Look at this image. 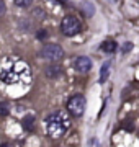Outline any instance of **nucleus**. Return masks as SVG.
I'll list each match as a JSON object with an SVG mask.
<instances>
[{"label": "nucleus", "instance_id": "nucleus-12", "mask_svg": "<svg viewBox=\"0 0 139 147\" xmlns=\"http://www.w3.org/2000/svg\"><path fill=\"white\" fill-rule=\"evenodd\" d=\"M33 3V0H15V5L20 7V8H26Z\"/></svg>", "mask_w": 139, "mask_h": 147}, {"label": "nucleus", "instance_id": "nucleus-3", "mask_svg": "<svg viewBox=\"0 0 139 147\" xmlns=\"http://www.w3.org/2000/svg\"><path fill=\"white\" fill-rule=\"evenodd\" d=\"M80 21H79V18L77 16H64L62 18V21H61V31L64 33L65 36H75L77 33L80 31Z\"/></svg>", "mask_w": 139, "mask_h": 147}, {"label": "nucleus", "instance_id": "nucleus-16", "mask_svg": "<svg viewBox=\"0 0 139 147\" xmlns=\"http://www.w3.org/2000/svg\"><path fill=\"white\" fill-rule=\"evenodd\" d=\"M36 36L43 39V38H46V36H48V33H46V31H38V34H36Z\"/></svg>", "mask_w": 139, "mask_h": 147}, {"label": "nucleus", "instance_id": "nucleus-15", "mask_svg": "<svg viewBox=\"0 0 139 147\" xmlns=\"http://www.w3.org/2000/svg\"><path fill=\"white\" fill-rule=\"evenodd\" d=\"M7 11V7H5V2H3V0H0V16L3 15V13H5Z\"/></svg>", "mask_w": 139, "mask_h": 147}, {"label": "nucleus", "instance_id": "nucleus-17", "mask_svg": "<svg viewBox=\"0 0 139 147\" xmlns=\"http://www.w3.org/2000/svg\"><path fill=\"white\" fill-rule=\"evenodd\" d=\"M129 49H131V44H126V46L123 47V51H124V53H126V51H129Z\"/></svg>", "mask_w": 139, "mask_h": 147}, {"label": "nucleus", "instance_id": "nucleus-7", "mask_svg": "<svg viewBox=\"0 0 139 147\" xmlns=\"http://www.w3.org/2000/svg\"><path fill=\"white\" fill-rule=\"evenodd\" d=\"M46 75H48L49 79L61 77L62 75V67L61 65H49V67H46Z\"/></svg>", "mask_w": 139, "mask_h": 147}, {"label": "nucleus", "instance_id": "nucleus-10", "mask_svg": "<svg viewBox=\"0 0 139 147\" xmlns=\"http://www.w3.org/2000/svg\"><path fill=\"white\" fill-rule=\"evenodd\" d=\"M34 116H26L25 119H23V126H25V129L26 131H33L34 129Z\"/></svg>", "mask_w": 139, "mask_h": 147}, {"label": "nucleus", "instance_id": "nucleus-11", "mask_svg": "<svg viewBox=\"0 0 139 147\" xmlns=\"http://www.w3.org/2000/svg\"><path fill=\"white\" fill-rule=\"evenodd\" d=\"M82 8H84V11H85L87 16H92V15H93V11H95V8H93V5H92L90 2H84Z\"/></svg>", "mask_w": 139, "mask_h": 147}, {"label": "nucleus", "instance_id": "nucleus-6", "mask_svg": "<svg viewBox=\"0 0 139 147\" xmlns=\"http://www.w3.org/2000/svg\"><path fill=\"white\" fill-rule=\"evenodd\" d=\"M74 67H75V70H77V72H82V74L88 72V70L92 69V59L87 57V56L77 57L74 61Z\"/></svg>", "mask_w": 139, "mask_h": 147}, {"label": "nucleus", "instance_id": "nucleus-4", "mask_svg": "<svg viewBox=\"0 0 139 147\" xmlns=\"http://www.w3.org/2000/svg\"><path fill=\"white\" fill-rule=\"evenodd\" d=\"M39 56L43 59H48L51 62H57L64 57V49L59 46V44H46V46L41 49Z\"/></svg>", "mask_w": 139, "mask_h": 147}, {"label": "nucleus", "instance_id": "nucleus-1", "mask_svg": "<svg viewBox=\"0 0 139 147\" xmlns=\"http://www.w3.org/2000/svg\"><path fill=\"white\" fill-rule=\"evenodd\" d=\"M0 80L5 85L28 87L31 82V70L22 59H3L0 62Z\"/></svg>", "mask_w": 139, "mask_h": 147}, {"label": "nucleus", "instance_id": "nucleus-14", "mask_svg": "<svg viewBox=\"0 0 139 147\" xmlns=\"http://www.w3.org/2000/svg\"><path fill=\"white\" fill-rule=\"evenodd\" d=\"M33 15H34V18H38V20H43L44 18V11L41 10V8H36V10L33 11Z\"/></svg>", "mask_w": 139, "mask_h": 147}, {"label": "nucleus", "instance_id": "nucleus-18", "mask_svg": "<svg viewBox=\"0 0 139 147\" xmlns=\"http://www.w3.org/2000/svg\"><path fill=\"white\" fill-rule=\"evenodd\" d=\"M56 2H57V3H61V5H65V3H67V0H56Z\"/></svg>", "mask_w": 139, "mask_h": 147}, {"label": "nucleus", "instance_id": "nucleus-2", "mask_svg": "<svg viewBox=\"0 0 139 147\" xmlns=\"http://www.w3.org/2000/svg\"><path fill=\"white\" fill-rule=\"evenodd\" d=\"M46 126H48V134L54 139H57L64 134L67 129L70 127V118L62 111H57L48 118L46 121Z\"/></svg>", "mask_w": 139, "mask_h": 147}, {"label": "nucleus", "instance_id": "nucleus-9", "mask_svg": "<svg viewBox=\"0 0 139 147\" xmlns=\"http://www.w3.org/2000/svg\"><path fill=\"white\" fill-rule=\"evenodd\" d=\"M110 67H111V62L108 61V62H105L102 65V72H100V82H105L108 77V72H110Z\"/></svg>", "mask_w": 139, "mask_h": 147}, {"label": "nucleus", "instance_id": "nucleus-8", "mask_svg": "<svg viewBox=\"0 0 139 147\" xmlns=\"http://www.w3.org/2000/svg\"><path fill=\"white\" fill-rule=\"evenodd\" d=\"M102 51H105V53H108V54L115 53V51H116V42L115 41H105L102 44Z\"/></svg>", "mask_w": 139, "mask_h": 147}, {"label": "nucleus", "instance_id": "nucleus-13", "mask_svg": "<svg viewBox=\"0 0 139 147\" xmlns=\"http://www.w3.org/2000/svg\"><path fill=\"white\" fill-rule=\"evenodd\" d=\"M10 113V108L7 103H0V116H7Z\"/></svg>", "mask_w": 139, "mask_h": 147}, {"label": "nucleus", "instance_id": "nucleus-5", "mask_svg": "<svg viewBox=\"0 0 139 147\" xmlns=\"http://www.w3.org/2000/svg\"><path fill=\"white\" fill-rule=\"evenodd\" d=\"M85 105L87 101L84 98V95H74L69 101H67V111H69L72 116H82L84 111H85Z\"/></svg>", "mask_w": 139, "mask_h": 147}, {"label": "nucleus", "instance_id": "nucleus-19", "mask_svg": "<svg viewBox=\"0 0 139 147\" xmlns=\"http://www.w3.org/2000/svg\"><path fill=\"white\" fill-rule=\"evenodd\" d=\"M0 147H10V144H2Z\"/></svg>", "mask_w": 139, "mask_h": 147}]
</instances>
